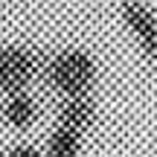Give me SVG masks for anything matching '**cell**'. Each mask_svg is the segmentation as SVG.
Here are the masks:
<instances>
[{
    "label": "cell",
    "instance_id": "3",
    "mask_svg": "<svg viewBox=\"0 0 157 157\" xmlns=\"http://www.w3.org/2000/svg\"><path fill=\"white\" fill-rule=\"evenodd\" d=\"M125 26L131 29V35L137 38L140 50L148 58H157V15L148 9L143 0H122L119 6Z\"/></svg>",
    "mask_w": 157,
    "mask_h": 157
},
{
    "label": "cell",
    "instance_id": "4",
    "mask_svg": "<svg viewBox=\"0 0 157 157\" xmlns=\"http://www.w3.org/2000/svg\"><path fill=\"white\" fill-rule=\"evenodd\" d=\"M93 119H96V105L87 93L84 96H67V102L61 105V122L58 125L82 134V131H87L93 125Z\"/></svg>",
    "mask_w": 157,
    "mask_h": 157
},
{
    "label": "cell",
    "instance_id": "2",
    "mask_svg": "<svg viewBox=\"0 0 157 157\" xmlns=\"http://www.w3.org/2000/svg\"><path fill=\"white\" fill-rule=\"evenodd\" d=\"M35 70H38V58L26 47H0V90L3 93H21L29 82H32Z\"/></svg>",
    "mask_w": 157,
    "mask_h": 157
},
{
    "label": "cell",
    "instance_id": "5",
    "mask_svg": "<svg viewBox=\"0 0 157 157\" xmlns=\"http://www.w3.org/2000/svg\"><path fill=\"white\" fill-rule=\"evenodd\" d=\"M3 117H6V122L15 125V128H29V125L35 122V117H38V105H35V99L26 90H21V93L6 96Z\"/></svg>",
    "mask_w": 157,
    "mask_h": 157
},
{
    "label": "cell",
    "instance_id": "6",
    "mask_svg": "<svg viewBox=\"0 0 157 157\" xmlns=\"http://www.w3.org/2000/svg\"><path fill=\"white\" fill-rule=\"evenodd\" d=\"M78 151H82V134H76L70 128L58 125L47 140V154L50 157H78Z\"/></svg>",
    "mask_w": 157,
    "mask_h": 157
},
{
    "label": "cell",
    "instance_id": "1",
    "mask_svg": "<svg viewBox=\"0 0 157 157\" xmlns=\"http://www.w3.org/2000/svg\"><path fill=\"white\" fill-rule=\"evenodd\" d=\"M47 78L67 96H84L93 87L96 64L84 50L73 47V50H64L47 61Z\"/></svg>",
    "mask_w": 157,
    "mask_h": 157
},
{
    "label": "cell",
    "instance_id": "7",
    "mask_svg": "<svg viewBox=\"0 0 157 157\" xmlns=\"http://www.w3.org/2000/svg\"><path fill=\"white\" fill-rule=\"evenodd\" d=\"M3 157H44L38 151V148H32V146H26V143H21V146H12L9 151H6Z\"/></svg>",
    "mask_w": 157,
    "mask_h": 157
}]
</instances>
